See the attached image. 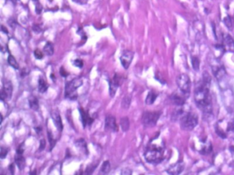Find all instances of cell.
Segmentation results:
<instances>
[{
    "mask_svg": "<svg viewBox=\"0 0 234 175\" xmlns=\"http://www.w3.org/2000/svg\"><path fill=\"white\" fill-rule=\"evenodd\" d=\"M165 155V149L163 146L150 144L146 148L144 158L148 163L158 164L163 161Z\"/></svg>",
    "mask_w": 234,
    "mask_h": 175,
    "instance_id": "2",
    "label": "cell"
},
{
    "mask_svg": "<svg viewBox=\"0 0 234 175\" xmlns=\"http://www.w3.org/2000/svg\"><path fill=\"white\" fill-rule=\"evenodd\" d=\"M15 168L14 164H11V165L9 166V170L12 174H15Z\"/></svg>",
    "mask_w": 234,
    "mask_h": 175,
    "instance_id": "40",
    "label": "cell"
},
{
    "mask_svg": "<svg viewBox=\"0 0 234 175\" xmlns=\"http://www.w3.org/2000/svg\"><path fill=\"white\" fill-rule=\"evenodd\" d=\"M12 90H13V88H12V84L11 81L6 80L3 84V87L1 89V93H0V96H1V100L2 101L10 100L12 98Z\"/></svg>",
    "mask_w": 234,
    "mask_h": 175,
    "instance_id": "7",
    "label": "cell"
},
{
    "mask_svg": "<svg viewBox=\"0 0 234 175\" xmlns=\"http://www.w3.org/2000/svg\"><path fill=\"white\" fill-rule=\"evenodd\" d=\"M8 153V150L7 148L2 147L1 148V153H0V157H1L2 160H4V159L7 156V154Z\"/></svg>",
    "mask_w": 234,
    "mask_h": 175,
    "instance_id": "32",
    "label": "cell"
},
{
    "mask_svg": "<svg viewBox=\"0 0 234 175\" xmlns=\"http://www.w3.org/2000/svg\"><path fill=\"white\" fill-rule=\"evenodd\" d=\"M226 132L227 135H230L234 140V120L227 123Z\"/></svg>",
    "mask_w": 234,
    "mask_h": 175,
    "instance_id": "25",
    "label": "cell"
},
{
    "mask_svg": "<svg viewBox=\"0 0 234 175\" xmlns=\"http://www.w3.org/2000/svg\"><path fill=\"white\" fill-rule=\"evenodd\" d=\"M224 23H225V25L227 27V28H229V30L232 29L233 26V23L232 21V19H231L229 16L224 19Z\"/></svg>",
    "mask_w": 234,
    "mask_h": 175,
    "instance_id": "30",
    "label": "cell"
},
{
    "mask_svg": "<svg viewBox=\"0 0 234 175\" xmlns=\"http://www.w3.org/2000/svg\"><path fill=\"white\" fill-rule=\"evenodd\" d=\"M187 97V95L181 91V92H174L172 94L170 97V100L172 104L178 107H181L185 104Z\"/></svg>",
    "mask_w": 234,
    "mask_h": 175,
    "instance_id": "10",
    "label": "cell"
},
{
    "mask_svg": "<svg viewBox=\"0 0 234 175\" xmlns=\"http://www.w3.org/2000/svg\"><path fill=\"white\" fill-rule=\"evenodd\" d=\"M60 73L61 75L64 77H66L68 75V73H67V71L64 69L63 67H61V69H60Z\"/></svg>",
    "mask_w": 234,
    "mask_h": 175,
    "instance_id": "39",
    "label": "cell"
},
{
    "mask_svg": "<svg viewBox=\"0 0 234 175\" xmlns=\"http://www.w3.org/2000/svg\"><path fill=\"white\" fill-rule=\"evenodd\" d=\"M43 51L47 55V56H52L54 52V45L51 43V42H47V43L43 47Z\"/></svg>",
    "mask_w": 234,
    "mask_h": 175,
    "instance_id": "22",
    "label": "cell"
},
{
    "mask_svg": "<svg viewBox=\"0 0 234 175\" xmlns=\"http://www.w3.org/2000/svg\"><path fill=\"white\" fill-rule=\"evenodd\" d=\"M48 139L50 144V147H51L50 151H51L52 149H53L54 146L56 145V140H55V139L54 138V136L52 134L51 131H48Z\"/></svg>",
    "mask_w": 234,
    "mask_h": 175,
    "instance_id": "29",
    "label": "cell"
},
{
    "mask_svg": "<svg viewBox=\"0 0 234 175\" xmlns=\"http://www.w3.org/2000/svg\"><path fill=\"white\" fill-rule=\"evenodd\" d=\"M45 140L44 139H42V140L40 141V146H39V150L40 151H43L44 150V148L45 147Z\"/></svg>",
    "mask_w": 234,
    "mask_h": 175,
    "instance_id": "37",
    "label": "cell"
},
{
    "mask_svg": "<svg viewBox=\"0 0 234 175\" xmlns=\"http://www.w3.org/2000/svg\"><path fill=\"white\" fill-rule=\"evenodd\" d=\"M223 47L227 51L234 52V41L230 35L227 34L223 36Z\"/></svg>",
    "mask_w": 234,
    "mask_h": 175,
    "instance_id": "16",
    "label": "cell"
},
{
    "mask_svg": "<svg viewBox=\"0 0 234 175\" xmlns=\"http://www.w3.org/2000/svg\"><path fill=\"white\" fill-rule=\"evenodd\" d=\"M132 173H133L132 170L131 169H129V168H124V169H122V170L121 172V174H124V175H130V174H131Z\"/></svg>",
    "mask_w": 234,
    "mask_h": 175,
    "instance_id": "35",
    "label": "cell"
},
{
    "mask_svg": "<svg viewBox=\"0 0 234 175\" xmlns=\"http://www.w3.org/2000/svg\"><path fill=\"white\" fill-rule=\"evenodd\" d=\"M134 57V52L130 50H124L122 51L120 56V62L124 69H128Z\"/></svg>",
    "mask_w": 234,
    "mask_h": 175,
    "instance_id": "8",
    "label": "cell"
},
{
    "mask_svg": "<svg viewBox=\"0 0 234 175\" xmlns=\"http://www.w3.org/2000/svg\"><path fill=\"white\" fill-rule=\"evenodd\" d=\"M212 70L214 76L216 77V78L220 81L226 75L225 69H224V67L222 65H217V66H212Z\"/></svg>",
    "mask_w": 234,
    "mask_h": 175,
    "instance_id": "17",
    "label": "cell"
},
{
    "mask_svg": "<svg viewBox=\"0 0 234 175\" xmlns=\"http://www.w3.org/2000/svg\"><path fill=\"white\" fill-rule=\"evenodd\" d=\"M89 0H73L74 2L75 3H77V4H86L87 2H88Z\"/></svg>",
    "mask_w": 234,
    "mask_h": 175,
    "instance_id": "38",
    "label": "cell"
},
{
    "mask_svg": "<svg viewBox=\"0 0 234 175\" xmlns=\"http://www.w3.org/2000/svg\"><path fill=\"white\" fill-rule=\"evenodd\" d=\"M79 111L83 127H86L87 126H89L92 125L94 121V119L89 114V112L85 111L83 108H79Z\"/></svg>",
    "mask_w": 234,
    "mask_h": 175,
    "instance_id": "15",
    "label": "cell"
},
{
    "mask_svg": "<svg viewBox=\"0 0 234 175\" xmlns=\"http://www.w3.org/2000/svg\"><path fill=\"white\" fill-rule=\"evenodd\" d=\"M121 84V77L118 74H115L111 79L109 80V95L111 97H114L117 90Z\"/></svg>",
    "mask_w": 234,
    "mask_h": 175,
    "instance_id": "11",
    "label": "cell"
},
{
    "mask_svg": "<svg viewBox=\"0 0 234 175\" xmlns=\"http://www.w3.org/2000/svg\"><path fill=\"white\" fill-rule=\"evenodd\" d=\"M199 118L196 114L194 112L183 113L179 119L180 127L182 130L190 131L196 127Z\"/></svg>",
    "mask_w": 234,
    "mask_h": 175,
    "instance_id": "3",
    "label": "cell"
},
{
    "mask_svg": "<svg viewBox=\"0 0 234 175\" xmlns=\"http://www.w3.org/2000/svg\"><path fill=\"white\" fill-rule=\"evenodd\" d=\"M48 88V84L45 82L44 79L40 77V79H38V90L41 93H44L47 90Z\"/></svg>",
    "mask_w": 234,
    "mask_h": 175,
    "instance_id": "20",
    "label": "cell"
},
{
    "mask_svg": "<svg viewBox=\"0 0 234 175\" xmlns=\"http://www.w3.org/2000/svg\"><path fill=\"white\" fill-rule=\"evenodd\" d=\"M74 65L76 66V67H79V68H83V65H84V63H83V61L82 60H80V59H76L74 61Z\"/></svg>",
    "mask_w": 234,
    "mask_h": 175,
    "instance_id": "34",
    "label": "cell"
},
{
    "mask_svg": "<svg viewBox=\"0 0 234 175\" xmlns=\"http://www.w3.org/2000/svg\"><path fill=\"white\" fill-rule=\"evenodd\" d=\"M28 103L30 108L34 111H38L39 109V103L38 99L34 95H31L28 97Z\"/></svg>",
    "mask_w": 234,
    "mask_h": 175,
    "instance_id": "18",
    "label": "cell"
},
{
    "mask_svg": "<svg viewBox=\"0 0 234 175\" xmlns=\"http://www.w3.org/2000/svg\"><path fill=\"white\" fill-rule=\"evenodd\" d=\"M83 79L80 77H76L70 81L65 84V97L70 100H75L78 97L76 92L79 88L83 85Z\"/></svg>",
    "mask_w": 234,
    "mask_h": 175,
    "instance_id": "4",
    "label": "cell"
},
{
    "mask_svg": "<svg viewBox=\"0 0 234 175\" xmlns=\"http://www.w3.org/2000/svg\"><path fill=\"white\" fill-rule=\"evenodd\" d=\"M176 82L180 91L187 96L189 95L191 88V81L189 76L185 73L180 74L177 76Z\"/></svg>",
    "mask_w": 234,
    "mask_h": 175,
    "instance_id": "6",
    "label": "cell"
},
{
    "mask_svg": "<svg viewBox=\"0 0 234 175\" xmlns=\"http://www.w3.org/2000/svg\"><path fill=\"white\" fill-rule=\"evenodd\" d=\"M15 1H17V0H15Z\"/></svg>",
    "mask_w": 234,
    "mask_h": 175,
    "instance_id": "43",
    "label": "cell"
},
{
    "mask_svg": "<svg viewBox=\"0 0 234 175\" xmlns=\"http://www.w3.org/2000/svg\"><path fill=\"white\" fill-rule=\"evenodd\" d=\"M32 30H33L34 32H36L37 34L40 33V32H41V28L39 27V25H34L33 28H32Z\"/></svg>",
    "mask_w": 234,
    "mask_h": 175,
    "instance_id": "36",
    "label": "cell"
},
{
    "mask_svg": "<svg viewBox=\"0 0 234 175\" xmlns=\"http://www.w3.org/2000/svg\"><path fill=\"white\" fill-rule=\"evenodd\" d=\"M131 96L130 95H126L123 98L122 101V108L124 109H128L131 105Z\"/></svg>",
    "mask_w": 234,
    "mask_h": 175,
    "instance_id": "24",
    "label": "cell"
},
{
    "mask_svg": "<svg viewBox=\"0 0 234 175\" xmlns=\"http://www.w3.org/2000/svg\"><path fill=\"white\" fill-rule=\"evenodd\" d=\"M2 31H3V32H5V33H6V34H8V30H7V29H6V28H4V26H3V25H2Z\"/></svg>",
    "mask_w": 234,
    "mask_h": 175,
    "instance_id": "42",
    "label": "cell"
},
{
    "mask_svg": "<svg viewBox=\"0 0 234 175\" xmlns=\"http://www.w3.org/2000/svg\"><path fill=\"white\" fill-rule=\"evenodd\" d=\"M185 168V163L183 161H178L177 163L174 164L168 168L167 172L170 174H181Z\"/></svg>",
    "mask_w": 234,
    "mask_h": 175,
    "instance_id": "14",
    "label": "cell"
},
{
    "mask_svg": "<svg viewBox=\"0 0 234 175\" xmlns=\"http://www.w3.org/2000/svg\"><path fill=\"white\" fill-rule=\"evenodd\" d=\"M8 62L9 64V65L12 66L13 69H19V64L16 60L14 56H12V55H9L8 57Z\"/></svg>",
    "mask_w": 234,
    "mask_h": 175,
    "instance_id": "26",
    "label": "cell"
},
{
    "mask_svg": "<svg viewBox=\"0 0 234 175\" xmlns=\"http://www.w3.org/2000/svg\"><path fill=\"white\" fill-rule=\"evenodd\" d=\"M97 164H96V165L91 164L90 166H87V169H86V171H85V174H92L93 173V172H94V170H95L96 168H97Z\"/></svg>",
    "mask_w": 234,
    "mask_h": 175,
    "instance_id": "31",
    "label": "cell"
},
{
    "mask_svg": "<svg viewBox=\"0 0 234 175\" xmlns=\"http://www.w3.org/2000/svg\"><path fill=\"white\" fill-rule=\"evenodd\" d=\"M161 116L159 112H145L142 115V122L145 127H155Z\"/></svg>",
    "mask_w": 234,
    "mask_h": 175,
    "instance_id": "5",
    "label": "cell"
},
{
    "mask_svg": "<svg viewBox=\"0 0 234 175\" xmlns=\"http://www.w3.org/2000/svg\"><path fill=\"white\" fill-rule=\"evenodd\" d=\"M105 129L113 132L118 131V126L116 123V119L111 115H108L105 118Z\"/></svg>",
    "mask_w": 234,
    "mask_h": 175,
    "instance_id": "12",
    "label": "cell"
},
{
    "mask_svg": "<svg viewBox=\"0 0 234 175\" xmlns=\"http://www.w3.org/2000/svg\"><path fill=\"white\" fill-rule=\"evenodd\" d=\"M34 54L35 58L38 60H41L42 58H43V54L42 53V51L39 49H37L34 51Z\"/></svg>",
    "mask_w": 234,
    "mask_h": 175,
    "instance_id": "33",
    "label": "cell"
},
{
    "mask_svg": "<svg viewBox=\"0 0 234 175\" xmlns=\"http://www.w3.org/2000/svg\"><path fill=\"white\" fill-rule=\"evenodd\" d=\"M51 116L53 120L54 124L56 126L58 131L60 132L62 131L63 129V125L59 112L57 109L53 110V111L51 112Z\"/></svg>",
    "mask_w": 234,
    "mask_h": 175,
    "instance_id": "13",
    "label": "cell"
},
{
    "mask_svg": "<svg viewBox=\"0 0 234 175\" xmlns=\"http://www.w3.org/2000/svg\"><path fill=\"white\" fill-rule=\"evenodd\" d=\"M28 70L25 69H24L22 70H21V77H24L25 75H26L27 74H28V72H27Z\"/></svg>",
    "mask_w": 234,
    "mask_h": 175,
    "instance_id": "41",
    "label": "cell"
},
{
    "mask_svg": "<svg viewBox=\"0 0 234 175\" xmlns=\"http://www.w3.org/2000/svg\"><path fill=\"white\" fill-rule=\"evenodd\" d=\"M120 126L124 132L128 131L130 128V121L128 117H123L120 119Z\"/></svg>",
    "mask_w": 234,
    "mask_h": 175,
    "instance_id": "21",
    "label": "cell"
},
{
    "mask_svg": "<svg viewBox=\"0 0 234 175\" xmlns=\"http://www.w3.org/2000/svg\"><path fill=\"white\" fill-rule=\"evenodd\" d=\"M110 170V164L109 161H105L103 162L101 168H100V174H108Z\"/></svg>",
    "mask_w": 234,
    "mask_h": 175,
    "instance_id": "23",
    "label": "cell"
},
{
    "mask_svg": "<svg viewBox=\"0 0 234 175\" xmlns=\"http://www.w3.org/2000/svg\"><path fill=\"white\" fill-rule=\"evenodd\" d=\"M24 151V147H23L22 144H21L17 148V151H16V155L15 157V164H17L18 168L20 170H24L25 166V160L24 157V155H23Z\"/></svg>",
    "mask_w": 234,
    "mask_h": 175,
    "instance_id": "9",
    "label": "cell"
},
{
    "mask_svg": "<svg viewBox=\"0 0 234 175\" xmlns=\"http://www.w3.org/2000/svg\"><path fill=\"white\" fill-rule=\"evenodd\" d=\"M191 64H192L193 69L195 70H199L200 65V61L199 60V58L196 57H193L191 58Z\"/></svg>",
    "mask_w": 234,
    "mask_h": 175,
    "instance_id": "28",
    "label": "cell"
},
{
    "mask_svg": "<svg viewBox=\"0 0 234 175\" xmlns=\"http://www.w3.org/2000/svg\"><path fill=\"white\" fill-rule=\"evenodd\" d=\"M157 96H158V95L155 92L150 91L148 92V95L146 98V101H145L146 103L149 105L153 104L156 99L157 98Z\"/></svg>",
    "mask_w": 234,
    "mask_h": 175,
    "instance_id": "19",
    "label": "cell"
},
{
    "mask_svg": "<svg viewBox=\"0 0 234 175\" xmlns=\"http://www.w3.org/2000/svg\"><path fill=\"white\" fill-rule=\"evenodd\" d=\"M76 146L77 147L80 148L83 152H84L86 154H87V143L85 142L83 139H80V140H77L76 142Z\"/></svg>",
    "mask_w": 234,
    "mask_h": 175,
    "instance_id": "27",
    "label": "cell"
},
{
    "mask_svg": "<svg viewBox=\"0 0 234 175\" xmlns=\"http://www.w3.org/2000/svg\"><path fill=\"white\" fill-rule=\"evenodd\" d=\"M211 77L207 72H204L203 79L196 85L194 90V101L204 116L212 115V103L209 87Z\"/></svg>",
    "mask_w": 234,
    "mask_h": 175,
    "instance_id": "1",
    "label": "cell"
}]
</instances>
